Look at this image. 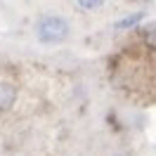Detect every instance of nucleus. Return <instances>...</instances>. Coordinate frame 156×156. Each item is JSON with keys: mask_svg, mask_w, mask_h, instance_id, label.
I'll use <instances>...</instances> for the list:
<instances>
[{"mask_svg": "<svg viewBox=\"0 0 156 156\" xmlns=\"http://www.w3.org/2000/svg\"><path fill=\"white\" fill-rule=\"evenodd\" d=\"M142 40H144L151 50H156V24H151V26H144V29H142Z\"/></svg>", "mask_w": 156, "mask_h": 156, "instance_id": "obj_3", "label": "nucleus"}, {"mask_svg": "<svg viewBox=\"0 0 156 156\" xmlns=\"http://www.w3.org/2000/svg\"><path fill=\"white\" fill-rule=\"evenodd\" d=\"M38 36L45 43H57L69 36V24L62 17H45L38 24Z\"/></svg>", "mask_w": 156, "mask_h": 156, "instance_id": "obj_1", "label": "nucleus"}, {"mask_svg": "<svg viewBox=\"0 0 156 156\" xmlns=\"http://www.w3.org/2000/svg\"><path fill=\"white\" fill-rule=\"evenodd\" d=\"M142 17H144V14H142V12H137V14H133V17H128V19L118 21L116 26H118V29H128V26H133V24H135L137 19H142Z\"/></svg>", "mask_w": 156, "mask_h": 156, "instance_id": "obj_4", "label": "nucleus"}, {"mask_svg": "<svg viewBox=\"0 0 156 156\" xmlns=\"http://www.w3.org/2000/svg\"><path fill=\"white\" fill-rule=\"evenodd\" d=\"M80 7H85V10H92V7H99V2H90V0H83V2H80Z\"/></svg>", "mask_w": 156, "mask_h": 156, "instance_id": "obj_5", "label": "nucleus"}, {"mask_svg": "<svg viewBox=\"0 0 156 156\" xmlns=\"http://www.w3.org/2000/svg\"><path fill=\"white\" fill-rule=\"evenodd\" d=\"M17 102V88L12 83H0V111H10Z\"/></svg>", "mask_w": 156, "mask_h": 156, "instance_id": "obj_2", "label": "nucleus"}]
</instances>
